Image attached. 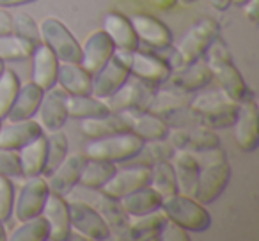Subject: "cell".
<instances>
[{
	"label": "cell",
	"instance_id": "obj_1",
	"mask_svg": "<svg viewBox=\"0 0 259 241\" xmlns=\"http://www.w3.org/2000/svg\"><path fill=\"white\" fill-rule=\"evenodd\" d=\"M220 36V25L213 18H201L197 23L188 29V32L181 37L178 46H169L167 50L160 52L170 69H180L185 64L202 59L209 44Z\"/></svg>",
	"mask_w": 259,
	"mask_h": 241
},
{
	"label": "cell",
	"instance_id": "obj_2",
	"mask_svg": "<svg viewBox=\"0 0 259 241\" xmlns=\"http://www.w3.org/2000/svg\"><path fill=\"white\" fill-rule=\"evenodd\" d=\"M199 163H201V172H199L197 186L192 197L201 204H211L215 202L231 181V165L227 163V156L224 149L215 148L209 151L195 153Z\"/></svg>",
	"mask_w": 259,
	"mask_h": 241
},
{
	"label": "cell",
	"instance_id": "obj_3",
	"mask_svg": "<svg viewBox=\"0 0 259 241\" xmlns=\"http://www.w3.org/2000/svg\"><path fill=\"white\" fill-rule=\"evenodd\" d=\"M204 55H206V62H208L209 69L213 73V78H217V82H219V89H222L231 100L240 103V101L254 96V92L247 85L241 73L234 66L233 57H231L226 41L222 37L220 36L217 37L209 44V48L206 50Z\"/></svg>",
	"mask_w": 259,
	"mask_h": 241
},
{
	"label": "cell",
	"instance_id": "obj_4",
	"mask_svg": "<svg viewBox=\"0 0 259 241\" xmlns=\"http://www.w3.org/2000/svg\"><path fill=\"white\" fill-rule=\"evenodd\" d=\"M190 108L197 115L199 123L217 131L233 126L236 119L238 103L231 100L222 89H215L192 96Z\"/></svg>",
	"mask_w": 259,
	"mask_h": 241
},
{
	"label": "cell",
	"instance_id": "obj_5",
	"mask_svg": "<svg viewBox=\"0 0 259 241\" xmlns=\"http://www.w3.org/2000/svg\"><path fill=\"white\" fill-rule=\"evenodd\" d=\"M142 148H144L142 138H139L132 131H121V133L89 140L83 148V156L105 160V162H112L117 165V163L135 160L141 155Z\"/></svg>",
	"mask_w": 259,
	"mask_h": 241
},
{
	"label": "cell",
	"instance_id": "obj_6",
	"mask_svg": "<svg viewBox=\"0 0 259 241\" xmlns=\"http://www.w3.org/2000/svg\"><path fill=\"white\" fill-rule=\"evenodd\" d=\"M163 215L174 223L187 229L188 232H204L211 225V215L204 204L185 194H176L162 201Z\"/></svg>",
	"mask_w": 259,
	"mask_h": 241
},
{
	"label": "cell",
	"instance_id": "obj_7",
	"mask_svg": "<svg viewBox=\"0 0 259 241\" xmlns=\"http://www.w3.org/2000/svg\"><path fill=\"white\" fill-rule=\"evenodd\" d=\"M115 52L126 61V64L130 68V75L142 80L148 85L156 87V89L163 87V83L169 80L170 73H172V69L167 64L165 59L160 54H156V52L146 50V48L141 46L132 52Z\"/></svg>",
	"mask_w": 259,
	"mask_h": 241
},
{
	"label": "cell",
	"instance_id": "obj_8",
	"mask_svg": "<svg viewBox=\"0 0 259 241\" xmlns=\"http://www.w3.org/2000/svg\"><path fill=\"white\" fill-rule=\"evenodd\" d=\"M41 43H45L61 62L80 64L82 44L76 41L71 30L57 18H45L39 25Z\"/></svg>",
	"mask_w": 259,
	"mask_h": 241
},
{
	"label": "cell",
	"instance_id": "obj_9",
	"mask_svg": "<svg viewBox=\"0 0 259 241\" xmlns=\"http://www.w3.org/2000/svg\"><path fill=\"white\" fill-rule=\"evenodd\" d=\"M68 211H69L71 232L80 234L83 239H91V241H103L112 237L110 229L105 223L103 216L89 202L68 201Z\"/></svg>",
	"mask_w": 259,
	"mask_h": 241
},
{
	"label": "cell",
	"instance_id": "obj_10",
	"mask_svg": "<svg viewBox=\"0 0 259 241\" xmlns=\"http://www.w3.org/2000/svg\"><path fill=\"white\" fill-rule=\"evenodd\" d=\"M23 179L25 181H23L18 195H15V204H13V216L18 222L41 215L48 194H50L43 176L23 177Z\"/></svg>",
	"mask_w": 259,
	"mask_h": 241
},
{
	"label": "cell",
	"instance_id": "obj_11",
	"mask_svg": "<svg viewBox=\"0 0 259 241\" xmlns=\"http://www.w3.org/2000/svg\"><path fill=\"white\" fill-rule=\"evenodd\" d=\"M149 181H151V165L139 162L132 167L115 170L114 176L103 184V188H100V191L119 201L121 197L139 190V188L148 186Z\"/></svg>",
	"mask_w": 259,
	"mask_h": 241
},
{
	"label": "cell",
	"instance_id": "obj_12",
	"mask_svg": "<svg viewBox=\"0 0 259 241\" xmlns=\"http://www.w3.org/2000/svg\"><path fill=\"white\" fill-rule=\"evenodd\" d=\"M233 126L238 148L245 153L255 151V148L259 146V110L255 96L238 103L236 119Z\"/></svg>",
	"mask_w": 259,
	"mask_h": 241
},
{
	"label": "cell",
	"instance_id": "obj_13",
	"mask_svg": "<svg viewBox=\"0 0 259 241\" xmlns=\"http://www.w3.org/2000/svg\"><path fill=\"white\" fill-rule=\"evenodd\" d=\"M155 90L156 87L148 85L135 76H130L112 96H108L103 101L108 107V110L117 112V114L124 110H134V108H148Z\"/></svg>",
	"mask_w": 259,
	"mask_h": 241
},
{
	"label": "cell",
	"instance_id": "obj_14",
	"mask_svg": "<svg viewBox=\"0 0 259 241\" xmlns=\"http://www.w3.org/2000/svg\"><path fill=\"white\" fill-rule=\"evenodd\" d=\"M167 140L174 149H183V151H190L194 155L220 148V137L217 135V131L201 123L169 130Z\"/></svg>",
	"mask_w": 259,
	"mask_h": 241
},
{
	"label": "cell",
	"instance_id": "obj_15",
	"mask_svg": "<svg viewBox=\"0 0 259 241\" xmlns=\"http://www.w3.org/2000/svg\"><path fill=\"white\" fill-rule=\"evenodd\" d=\"M130 22H132L141 48L160 54V52L172 46V32L158 18L151 15H134L130 18Z\"/></svg>",
	"mask_w": 259,
	"mask_h": 241
},
{
	"label": "cell",
	"instance_id": "obj_16",
	"mask_svg": "<svg viewBox=\"0 0 259 241\" xmlns=\"http://www.w3.org/2000/svg\"><path fill=\"white\" fill-rule=\"evenodd\" d=\"M119 114L128 126V131L135 133L144 142L162 140L169 135V126L155 112L148 110V108H134V110H124Z\"/></svg>",
	"mask_w": 259,
	"mask_h": 241
},
{
	"label": "cell",
	"instance_id": "obj_17",
	"mask_svg": "<svg viewBox=\"0 0 259 241\" xmlns=\"http://www.w3.org/2000/svg\"><path fill=\"white\" fill-rule=\"evenodd\" d=\"M130 76L132 75H130L128 64H126L124 59L115 52L110 57V61L93 75V90H91V94L100 98V100H107V98L112 96Z\"/></svg>",
	"mask_w": 259,
	"mask_h": 241
},
{
	"label": "cell",
	"instance_id": "obj_18",
	"mask_svg": "<svg viewBox=\"0 0 259 241\" xmlns=\"http://www.w3.org/2000/svg\"><path fill=\"white\" fill-rule=\"evenodd\" d=\"M68 94L59 85H54L43 92V100L37 108V114L41 119V126L45 131H57L68 121Z\"/></svg>",
	"mask_w": 259,
	"mask_h": 241
},
{
	"label": "cell",
	"instance_id": "obj_19",
	"mask_svg": "<svg viewBox=\"0 0 259 241\" xmlns=\"http://www.w3.org/2000/svg\"><path fill=\"white\" fill-rule=\"evenodd\" d=\"M211 80L213 73L209 69L208 62L202 61V59H197V61L190 62V64H185L183 68L174 69L165 83L183 90V92L194 94L206 89L211 83Z\"/></svg>",
	"mask_w": 259,
	"mask_h": 241
},
{
	"label": "cell",
	"instance_id": "obj_20",
	"mask_svg": "<svg viewBox=\"0 0 259 241\" xmlns=\"http://www.w3.org/2000/svg\"><path fill=\"white\" fill-rule=\"evenodd\" d=\"M41 216L48 223V239L50 241H68L71 236V223L66 197L57 194H48V199L43 206Z\"/></svg>",
	"mask_w": 259,
	"mask_h": 241
},
{
	"label": "cell",
	"instance_id": "obj_21",
	"mask_svg": "<svg viewBox=\"0 0 259 241\" xmlns=\"http://www.w3.org/2000/svg\"><path fill=\"white\" fill-rule=\"evenodd\" d=\"M85 163V156L82 155H68L64 162L50 172L45 181L48 184V190L52 194H57L61 197H68L75 186H78L80 174H82V167Z\"/></svg>",
	"mask_w": 259,
	"mask_h": 241
},
{
	"label": "cell",
	"instance_id": "obj_22",
	"mask_svg": "<svg viewBox=\"0 0 259 241\" xmlns=\"http://www.w3.org/2000/svg\"><path fill=\"white\" fill-rule=\"evenodd\" d=\"M43 133V126L32 117L23 121H8L0 126V148L18 151Z\"/></svg>",
	"mask_w": 259,
	"mask_h": 241
},
{
	"label": "cell",
	"instance_id": "obj_23",
	"mask_svg": "<svg viewBox=\"0 0 259 241\" xmlns=\"http://www.w3.org/2000/svg\"><path fill=\"white\" fill-rule=\"evenodd\" d=\"M115 54V46L110 41V37L103 32V30H98V32L91 34L85 39V43L82 44V59H80V66L83 69L94 75L98 69H101L110 57Z\"/></svg>",
	"mask_w": 259,
	"mask_h": 241
},
{
	"label": "cell",
	"instance_id": "obj_24",
	"mask_svg": "<svg viewBox=\"0 0 259 241\" xmlns=\"http://www.w3.org/2000/svg\"><path fill=\"white\" fill-rule=\"evenodd\" d=\"M29 59L32 61V78H30V82H34L43 90L57 85V69L61 61L55 57V54L47 44H37Z\"/></svg>",
	"mask_w": 259,
	"mask_h": 241
},
{
	"label": "cell",
	"instance_id": "obj_25",
	"mask_svg": "<svg viewBox=\"0 0 259 241\" xmlns=\"http://www.w3.org/2000/svg\"><path fill=\"white\" fill-rule=\"evenodd\" d=\"M96 191H98V199L94 208L103 216L105 223L110 229V234L117 237V239H130V223H132V218L126 215V211L119 204L117 199L108 197V195L101 194L100 190Z\"/></svg>",
	"mask_w": 259,
	"mask_h": 241
},
{
	"label": "cell",
	"instance_id": "obj_26",
	"mask_svg": "<svg viewBox=\"0 0 259 241\" xmlns=\"http://www.w3.org/2000/svg\"><path fill=\"white\" fill-rule=\"evenodd\" d=\"M103 32L110 37L115 50L132 52L139 48V39L132 22L121 13H107L103 16Z\"/></svg>",
	"mask_w": 259,
	"mask_h": 241
},
{
	"label": "cell",
	"instance_id": "obj_27",
	"mask_svg": "<svg viewBox=\"0 0 259 241\" xmlns=\"http://www.w3.org/2000/svg\"><path fill=\"white\" fill-rule=\"evenodd\" d=\"M170 163L174 167V174H176V183L180 194L185 195H194V190L197 186L199 172H201V163H199L197 156L190 151H183V149H176L170 158Z\"/></svg>",
	"mask_w": 259,
	"mask_h": 241
},
{
	"label": "cell",
	"instance_id": "obj_28",
	"mask_svg": "<svg viewBox=\"0 0 259 241\" xmlns=\"http://www.w3.org/2000/svg\"><path fill=\"white\" fill-rule=\"evenodd\" d=\"M57 85L68 96H82L91 94L93 90V75L80 64L73 62H59L57 69Z\"/></svg>",
	"mask_w": 259,
	"mask_h": 241
},
{
	"label": "cell",
	"instance_id": "obj_29",
	"mask_svg": "<svg viewBox=\"0 0 259 241\" xmlns=\"http://www.w3.org/2000/svg\"><path fill=\"white\" fill-rule=\"evenodd\" d=\"M43 92L45 90L34 82H27L25 85H20L18 94H16L6 119L8 121H23V119L34 117L37 114L41 100H43Z\"/></svg>",
	"mask_w": 259,
	"mask_h": 241
},
{
	"label": "cell",
	"instance_id": "obj_30",
	"mask_svg": "<svg viewBox=\"0 0 259 241\" xmlns=\"http://www.w3.org/2000/svg\"><path fill=\"white\" fill-rule=\"evenodd\" d=\"M163 199L158 195V191L153 190L151 186H142L139 190L132 191V194L124 195V197L119 199V204L122 206V209L126 211V215L130 218H135V216H142L153 213L156 209L162 208Z\"/></svg>",
	"mask_w": 259,
	"mask_h": 241
},
{
	"label": "cell",
	"instance_id": "obj_31",
	"mask_svg": "<svg viewBox=\"0 0 259 241\" xmlns=\"http://www.w3.org/2000/svg\"><path fill=\"white\" fill-rule=\"evenodd\" d=\"M80 130L89 140H93V138H101L114 133H121V131H128V126L122 121L121 114L108 112V114L100 115V117L82 119L80 121Z\"/></svg>",
	"mask_w": 259,
	"mask_h": 241
},
{
	"label": "cell",
	"instance_id": "obj_32",
	"mask_svg": "<svg viewBox=\"0 0 259 241\" xmlns=\"http://www.w3.org/2000/svg\"><path fill=\"white\" fill-rule=\"evenodd\" d=\"M18 156L23 177L43 176L45 160H47V135H39L32 142L18 149Z\"/></svg>",
	"mask_w": 259,
	"mask_h": 241
},
{
	"label": "cell",
	"instance_id": "obj_33",
	"mask_svg": "<svg viewBox=\"0 0 259 241\" xmlns=\"http://www.w3.org/2000/svg\"><path fill=\"white\" fill-rule=\"evenodd\" d=\"M115 170H117V165L112 162H105V160H96V158H85L78 184L87 188V190L96 191V190H100V188H103V184L114 176Z\"/></svg>",
	"mask_w": 259,
	"mask_h": 241
},
{
	"label": "cell",
	"instance_id": "obj_34",
	"mask_svg": "<svg viewBox=\"0 0 259 241\" xmlns=\"http://www.w3.org/2000/svg\"><path fill=\"white\" fill-rule=\"evenodd\" d=\"M167 216L162 209H156L153 213L142 216H135L130 223V239L137 241H158L160 230L165 223Z\"/></svg>",
	"mask_w": 259,
	"mask_h": 241
},
{
	"label": "cell",
	"instance_id": "obj_35",
	"mask_svg": "<svg viewBox=\"0 0 259 241\" xmlns=\"http://www.w3.org/2000/svg\"><path fill=\"white\" fill-rule=\"evenodd\" d=\"M68 117L69 119H91L108 114V107L103 100L93 96V94H82V96H68Z\"/></svg>",
	"mask_w": 259,
	"mask_h": 241
},
{
	"label": "cell",
	"instance_id": "obj_36",
	"mask_svg": "<svg viewBox=\"0 0 259 241\" xmlns=\"http://www.w3.org/2000/svg\"><path fill=\"white\" fill-rule=\"evenodd\" d=\"M149 186L158 191V195L162 199L180 194L176 183V174H174V167L170 163V160H162V162L151 163V181H149Z\"/></svg>",
	"mask_w": 259,
	"mask_h": 241
},
{
	"label": "cell",
	"instance_id": "obj_37",
	"mask_svg": "<svg viewBox=\"0 0 259 241\" xmlns=\"http://www.w3.org/2000/svg\"><path fill=\"white\" fill-rule=\"evenodd\" d=\"M69 144L68 137L64 133H61V130L50 131V135L47 137V160H45L43 167V177H47L50 172H54L68 156Z\"/></svg>",
	"mask_w": 259,
	"mask_h": 241
},
{
	"label": "cell",
	"instance_id": "obj_38",
	"mask_svg": "<svg viewBox=\"0 0 259 241\" xmlns=\"http://www.w3.org/2000/svg\"><path fill=\"white\" fill-rule=\"evenodd\" d=\"M6 239H9V241H47L48 239L47 220H45L41 215L22 220L20 225L16 227Z\"/></svg>",
	"mask_w": 259,
	"mask_h": 241
},
{
	"label": "cell",
	"instance_id": "obj_39",
	"mask_svg": "<svg viewBox=\"0 0 259 241\" xmlns=\"http://www.w3.org/2000/svg\"><path fill=\"white\" fill-rule=\"evenodd\" d=\"M13 16V30L11 34H15L18 39H22L23 43H27L29 46L36 48L41 43V34H39V25L36 23V20L29 15V13H16Z\"/></svg>",
	"mask_w": 259,
	"mask_h": 241
},
{
	"label": "cell",
	"instance_id": "obj_40",
	"mask_svg": "<svg viewBox=\"0 0 259 241\" xmlns=\"http://www.w3.org/2000/svg\"><path fill=\"white\" fill-rule=\"evenodd\" d=\"M34 48L23 43L15 34H0V61H27Z\"/></svg>",
	"mask_w": 259,
	"mask_h": 241
},
{
	"label": "cell",
	"instance_id": "obj_41",
	"mask_svg": "<svg viewBox=\"0 0 259 241\" xmlns=\"http://www.w3.org/2000/svg\"><path fill=\"white\" fill-rule=\"evenodd\" d=\"M20 78L13 69L6 68L0 73V117L6 119L20 89Z\"/></svg>",
	"mask_w": 259,
	"mask_h": 241
},
{
	"label": "cell",
	"instance_id": "obj_42",
	"mask_svg": "<svg viewBox=\"0 0 259 241\" xmlns=\"http://www.w3.org/2000/svg\"><path fill=\"white\" fill-rule=\"evenodd\" d=\"M0 176H6L13 181L23 179L18 151H15V149H2L0 148Z\"/></svg>",
	"mask_w": 259,
	"mask_h": 241
},
{
	"label": "cell",
	"instance_id": "obj_43",
	"mask_svg": "<svg viewBox=\"0 0 259 241\" xmlns=\"http://www.w3.org/2000/svg\"><path fill=\"white\" fill-rule=\"evenodd\" d=\"M15 184L13 179L0 176V220L8 222L13 218V204H15Z\"/></svg>",
	"mask_w": 259,
	"mask_h": 241
},
{
	"label": "cell",
	"instance_id": "obj_44",
	"mask_svg": "<svg viewBox=\"0 0 259 241\" xmlns=\"http://www.w3.org/2000/svg\"><path fill=\"white\" fill-rule=\"evenodd\" d=\"M176 149L169 144L167 138H162V140H151V142H144V148H142L141 153H146L148 155V163L155 162H162V160H170Z\"/></svg>",
	"mask_w": 259,
	"mask_h": 241
},
{
	"label": "cell",
	"instance_id": "obj_45",
	"mask_svg": "<svg viewBox=\"0 0 259 241\" xmlns=\"http://www.w3.org/2000/svg\"><path fill=\"white\" fill-rule=\"evenodd\" d=\"M158 241H190V234H188L187 229H183L181 225H178L172 220L167 218L162 230H160Z\"/></svg>",
	"mask_w": 259,
	"mask_h": 241
},
{
	"label": "cell",
	"instance_id": "obj_46",
	"mask_svg": "<svg viewBox=\"0 0 259 241\" xmlns=\"http://www.w3.org/2000/svg\"><path fill=\"white\" fill-rule=\"evenodd\" d=\"M11 30H13V16L4 8H0V34H11Z\"/></svg>",
	"mask_w": 259,
	"mask_h": 241
},
{
	"label": "cell",
	"instance_id": "obj_47",
	"mask_svg": "<svg viewBox=\"0 0 259 241\" xmlns=\"http://www.w3.org/2000/svg\"><path fill=\"white\" fill-rule=\"evenodd\" d=\"M241 8H243L245 16H247L252 23L257 22V0H247Z\"/></svg>",
	"mask_w": 259,
	"mask_h": 241
},
{
	"label": "cell",
	"instance_id": "obj_48",
	"mask_svg": "<svg viewBox=\"0 0 259 241\" xmlns=\"http://www.w3.org/2000/svg\"><path fill=\"white\" fill-rule=\"evenodd\" d=\"M36 0H0V8L9 9V8H18V6L32 4Z\"/></svg>",
	"mask_w": 259,
	"mask_h": 241
},
{
	"label": "cell",
	"instance_id": "obj_49",
	"mask_svg": "<svg viewBox=\"0 0 259 241\" xmlns=\"http://www.w3.org/2000/svg\"><path fill=\"white\" fill-rule=\"evenodd\" d=\"M217 11H227L231 8V0H209Z\"/></svg>",
	"mask_w": 259,
	"mask_h": 241
},
{
	"label": "cell",
	"instance_id": "obj_50",
	"mask_svg": "<svg viewBox=\"0 0 259 241\" xmlns=\"http://www.w3.org/2000/svg\"><path fill=\"white\" fill-rule=\"evenodd\" d=\"M6 237H8V234H6V222L0 220V241L6 239Z\"/></svg>",
	"mask_w": 259,
	"mask_h": 241
},
{
	"label": "cell",
	"instance_id": "obj_51",
	"mask_svg": "<svg viewBox=\"0 0 259 241\" xmlns=\"http://www.w3.org/2000/svg\"><path fill=\"white\" fill-rule=\"evenodd\" d=\"M176 2H178V4H180V6H183V8H185V6H190V4H194L195 0H176Z\"/></svg>",
	"mask_w": 259,
	"mask_h": 241
},
{
	"label": "cell",
	"instance_id": "obj_52",
	"mask_svg": "<svg viewBox=\"0 0 259 241\" xmlns=\"http://www.w3.org/2000/svg\"><path fill=\"white\" fill-rule=\"evenodd\" d=\"M245 2H247V0H231V4H234V6H240V8L245 4Z\"/></svg>",
	"mask_w": 259,
	"mask_h": 241
},
{
	"label": "cell",
	"instance_id": "obj_53",
	"mask_svg": "<svg viewBox=\"0 0 259 241\" xmlns=\"http://www.w3.org/2000/svg\"><path fill=\"white\" fill-rule=\"evenodd\" d=\"M4 69H6V62H4V61H0V73L4 71Z\"/></svg>",
	"mask_w": 259,
	"mask_h": 241
},
{
	"label": "cell",
	"instance_id": "obj_54",
	"mask_svg": "<svg viewBox=\"0 0 259 241\" xmlns=\"http://www.w3.org/2000/svg\"><path fill=\"white\" fill-rule=\"evenodd\" d=\"M2 123H4V119H2V117H0V126H2Z\"/></svg>",
	"mask_w": 259,
	"mask_h": 241
}]
</instances>
